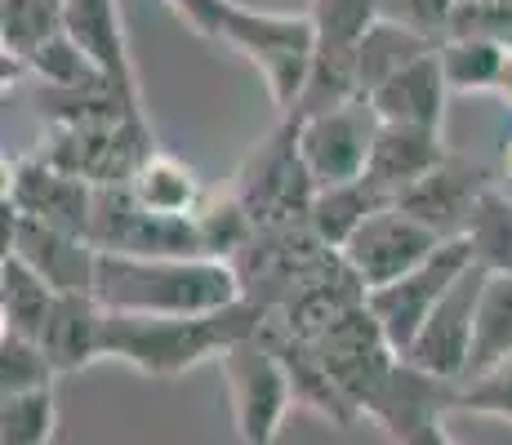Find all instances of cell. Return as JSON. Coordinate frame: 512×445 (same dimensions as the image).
Returning a JSON list of instances; mask_svg holds the SVG:
<instances>
[{"label":"cell","instance_id":"cell-6","mask_svg":"<svg viewBox=\"0 0 512 445\" xmlns=\"http://www.w3.org/2000/svg\"><path fill=\"white\" fill-rule=\"evenodd\" d=\"M36 152L58 170L85 178L90 187H125L139 174V165L156 152V138L147 116H125V121L112 125H58V130H45Z\"/></svg>","mask_w":512,"mask_h":445},{"label":"cell","instance_id":"cell-21","mask_svg":"<svg viewBox=\"0 0 512 445\" xmlns=\"http://www.w3.org/2000/svg\"><path fill=\"white\" fill-rule=\"evenodd\" d=\"M103 325L107 308L98 303V294H58L36 343L45 348L58 374H76L103 356Z\"/></svg>","mask_w":512,"mask_h":445},{"label":"cell","instance_id":"cell-34","mask_svg":"<svg viewBox=\"0 0 512 445\" xmlns=\"http://www.w3.org/2000/svg\"><path fill=\"white\" fill-rule=\"evenodd\" d=\"M58 370L49 365L45 348L23 334L0 330V397H18V392H41L54 388Z\"/></svg>","mask_w":512,"mask_h":445},{"label":"cell","instance_id":"cell-33","mask_svg":"<svg viewBox=\"0 0 512 445\" xmlns=\"http://www.w3.org/2000/svg\"><path fill=\"white\" fill-rule=\"evenodd\" d=\"M58 432L54 388L0 397V445H49Z\"/></svg>","mask_w":512,"mask_h":445},{"label":"cell","instance_id":"cell-1","mask_svg":"<svg viewBox=\"0 0 512 445\" xmlns=\"http://www.w3.org/2000/svg\"><path fill=\"white\" fill-rule=\"evenodd\" d=\"M268 308L254 299H236L219 312L201 316H139V312H107L103 356L130 365L147 379H179L201 361H219L232 343L250 339L268 325Z\"/></svg>","mask_w":512,"mask_h":445},{"label":"cell","instance_id":"cell-12","mask_svg":"<svg viewBox=\"0 0 512 445\" xmlns=\"http://www.w3.org/2000/svg\"><path fill=\"white\" fill-rule=\"evenodd\" d=\"M446 236H437L432 227H423L419 219H410L401 205H383L379 214H370L366 223L357 227L348 245H343V259L361 276L366 290H379V285H392L397 276L415 272L423 259L437 254V245Z\"/></svg>","mask_w":512,"mask_h":445},{"label":"cell","instance_id":"cell-32","mask_svg":"<svg viewBox=\"0 0 512 445\" xmlns=\"http://www.w3.org/2000/svg\"><path fill=\"white\" fill-rule=\"evenodd\" d=\"M23 67L41 81V89H94V85H107L103 67H98L67 32L49 36V41L36 49Z\"/></svg>","mask_w":512,"mask_h":445},{"label":"cell","instance_id":"cell-28","mask_svg":"<svg viewBox=\"0 0 512 445\" xmlns=\"http://www.w3.org/2000/svg\"><path fill=\"white\" fill-rule=\"evenodd\" d=\"M196 236H201V250L205 259H236V254L250 245V236L259 232L250 219V210L241 205V196L232 187H219V192H205L201 205L192 214Z\"/></svg>","mask_w":512,"mask_h":445},{"label":"cell","instance_id":"cell-39","mask_svg":"<svg viewBox=\"0 0 512 445\" xmlns=\"http://www.w3.org/2000/svg\"><path fill=\"white\" fill-rule=\"evenodd\" d=\"M504 174L512 178V134H508V143H504Z\"/></svg>","mask_w":512,"mask_h":445},{"label":"cell","instance_id":"cell-24","mask_svg":"<svg viewBox=\"0 0 512 445\" xmlns=\"http://www.w3.org/2000/svg\"><path fill=\"white\" fill-rule=\"evenodd\" d=\"M508 356H512V276L490 272L486 290H481V303H477V321H472V348H468L464 379H477V374L495 370Z\"/></svg>","mask_w":512,"mask_h":445},{"label":"cell","instance_id":"cell-27","mask_svg":"<svg viewBox=\"0 0 512 445\" xmlns=\"http://www.w3.org/2000/svg\"><path fill=\"white\" fill-rule=\"evenodd\" d=\"M437 54L450 94H495L499 76H504L508 45L481 41V36H446L437 45Z\"/></svg>","mask_w":512,"mask_h":445},{"label":"cell","instance_id":"cell-8","mask_svg":"<svg viewBox=\"0 0 512 445\" xmlns=\"http://www.w3.org/2000/svg\"><path fill=\"white\" fill-rule=\"evenodd\" d=\"M339 250H330L312 223H290V227H259L241 254L232 259L241 276V294L277 312L312 272H321Z\"/></svg>","mask_w":512,"mask_h":445},{"label":"cell","instance_id":"cell-15","mask_svg":"<svg viewBox=\"0 0 512 445\" xmlns=\"http://www.w3.org/2000/svg\"><path fill=\"white\" fill-rule=\"evenodd\" d=\"M486 267L472 263L450 294L437 303V312L428 316V325L419 330V339L410 343L406 361L419 365L423 374H437V379L459 383L468 370V348H472V321H477V303L486 290Z\"/></svg>","mask_w":512,"mask_h":445},{"label":"cell","instance_id":"cell-11","mask_svg":"<svg viewBox=\"0 0 512 445\" xmlns=\"http://www.w3.org/2000/svg\"><path fill=\"white\" fill-rule=\"evenodd\" d=\"M294 125H299V152L321 187L352 183V178L366 174L374 134H379V112L370 107V98H352V103L303 116Z\"/></svg>","mask_w":512,"mask_h":445},{"label":"cell","instance_id":"cell-36","mask_svg":"<svg viewBox=\"0 0 512 445\" xmlns=\"http://www.w3.org/2000/svg\"><path fill=\"white\" fill-rule=\"evenodd\" d=\"M459 0H383V18L410 27V32H423L432 41H446L450 36V18H455Z\"/></svg>","mask_w":512,"mask_h":445},{"label":"cell","instance_id":"cell-14","mask_svg":"<svg viewBox=\"0 0 512 445\" xmlns=\"http://www.w3.org/2000/svg\"><path fill=\"white\" fill-rule=\"evenodd\" d=\"M495 187V170L486 161H472L464 152H450L428 178H419L410 192H401L392 205L419 219L423 227H432L437 236H464L472 223L477 201Z\"/></svg>","mask_w":512,"mask_h":445},{"label":"cell","instance_id":"cell-3","mask_svg":"<svg viewBox=\"0 0 512 445\" xmlns=\"http://www.w3.org/2000/svg\"><path fill=\"white\" fill-rule=\"evenodd\" d=\"M219 41L232 45L241 58H250L254 72L268 85V98L277 103V112L290 116L312 76V58H317L312 14H272V9H250L236 0Z\"/></svg>","mask_w":512,"mask_h":445},{"label":"cell","instance_id":"cell-10","mask_svg":"<svg viewBox=\"0 0 512 445\" xmlns=\"http://www.w3.org/2000/svg\"><path fill=\"white\" fill-rule=\"evenodd\" d=\"M312 348L321 352L326 370L334 374V383L352 397V405L361 410V419H366V405L374 401V392H379L383 379L392 374V365L401 361V352L388 343L383 325L374 321L370 303H357L352 312H343L326 334L312 339Z\"/></svg>","mask_w":512,"mask_h":445},{"label":"cell","instance_id":"cell-9","mask_svg":"<svg viewBox=\"0 0 512 445\" xmlns=\"http://www.w3.org/2000/svg\"><path fill=\"white\" fill-rule=\"evenodd\" d=\"M455 414V383L423 374L401 356L383 388L366 405V419L388 432L392 445H464L446 432V419Z\"/></svg>","mask_w":512,"mask_h":445},{"label":"cell","instance_id":"cell-19","mask_svg":"<svg viewBox=\"0 0 512 445\" xmlns=\"http://www.w3.org/2000/svg\"><path fill=\"white\" fill-rule=\"evenodd\" d=\"M450 156V147L441 143V130H423V125H392L379 121V134H374L370 147V165L366 178L379 187L388 201H397L401 192L428 178L441 161Z\"/></svg>","mask_w":512,"mask_h":445},{"label":"cell","instance_id":"cell-30","mask_svg":"<svg viewBox=\"0 0 512 445\" xmlns=\"http://www.w3.org/2000/svg\"><path fill=\"white\" fill-rule=\"evenodd\" d=\"M312 23H317L321 54L357 58L361 36L383 18V0H312Z\"/></svg>","mask_w":512,"mask_h":445},{"label":"cell","instance_id":"cell-18","mask_svg":"<svg viewBox=\"0 0 512 445\" xmlns=\"http://www.w3.org/2000/svg\"><path fill=\"white\" fill-rule=\"evenodd\" d=\"M63 32L103 67L107 85L121 89L125 98H139L143 103L139 72H134L130 41H125V23H121V5H116V0H63Z\"/></svg>","mask_w":512,"mask_h":445},{"label":"cell","instance_id":"cell-23","mask_svg":"<svg viewBox=\"0 0 512 445\" xmlns=\"http://www.w3.org/2000/svg\"><path fill=\"white\" fill-rule=\"evenodd\" d=\"M383 205H392V201L370 183L366 174H361V178H352V183L321 187L317 201H312L308 223H312V232L330 245V250H343V245L357 236V227L366 223L370 214H379Z\"/></svg>","mask_w":512,"mask_h":445},{"label":"cell","instance_id":"cell-38","mask_svg":"<svg viewBox=\"0 0 512 445\" xmlns=\"http://www.w3.org/2000/svg\"><path fill=\"white\" fill-rule=\"evenodd\" d=\"M499 98L512 107V45H508V58H504V76H499V89H495Z\"/></svg>","mask_w":512,"mask_h":445},{"label":"cell","instance_id":"cell-35","mask_svg":"<svg viewBox=\"0 0 512 445\" xmlns=\"http://www.w3.org/2000/svg\"><path fill=\"white\" fill-rule=\"evenodd\" d=\"M455 414H481V419L512 423V356L477 379L455 383Z\"/></svg>","mask_w":512,"mask_h":445},{"label":"cell","instance_id":"cell-25","mask_svg":"<svg viewBox=\"0 0 512 445\" xmlns=\"http://www.w3.org/2000/svg\"><path fill=\"white\" fill-rule=\"evenodd\" d=\"M437 41L423 32H410V27L392 23V18H379L357 45V81H361V94H374L388 76H397L401 67H410L415 58L432 54Z\"/></svg>","mask_w":512,"mask_h":445},{"label":"cell","instance_id":"cell-7","mask_svg":"<svg viewBox=\"0 0 512 445\" xmlns=\"http://www.w3.org/2000/svg\"><path fill=\"white\" fill-rule=\"evenodd\" d=\"M472 263H477V259H472L468 236H450V241L437 245V254H432V259H423L415 267V272L397 276L392 285H379V290L366 294L374 321L383 325L388 343L401 356L410 352V343L419 339V330L428 325V316L437 312V303L446 299L450 285H455Z\"/></svg>","mask_w":512,"mask_h":445},{"label":"cell","instance_id":"cell-37","mask_svg":"<svg viewBox=\"0 0 512 445\" xmlns=\"http://www.w3.org/2000/svg\"><path fill=\"white\" fill-rule=\"evenodd\" d=\"M232 5L236 0H170L174 14H179L196 36H205V41H219L223 36V23H228Z\"/></svg>","mask_w":512,"mask_h":445},{"label":"cell","instance_id":"cell-16","mask_svg":"<svg viewBox=\"0 0 512 445\" xmlns=\"http://www.w3.org/2000/svg\"><path fill=\"white\" fill-rule=\"evenodd\" d=\"M5 254H18L23 263H32L58 294H94L98 250L85 241V236L63 232V227H49V223H36V219H27V214H18L14 241H9Z\"/></svg>","mask_w":512,"mask_h":445},{"label":"cell","instance_id":"cell-31","mask_svg":"<svg viewBox=\"0 0 512 445\" xmlns=\"http://www.w3.org/2000/svg\"><path fill=\"white\" fill-rule=\"evenodd\" d=\"M468 245L472 259H477L486 272H508L512 276V196L490 187L486 196L477 201L468 223Z\"/></svg>","mask_w":512,"mask_h":445},{"label":"cell","instance_id":"cell-22","mask_svg":"<svg viewBox=\"0 0 512 445\" xmlns=\"http://www.w3.org/2000/svg\"><path fill=\"white\" fill-rule=\"evenodd\" d=\"M54 299H58V290L32 263H23L18 254L0 259V330L5 334L41 339L49 312H54Z\"/></svg>","mask_w":512,"mask_h":445},{"label":"cell","instance_id":"cell-29","mask_svg":"<svg viewBox=\"0 0 512 445\" xmlns=\"http://www.w3.org/2000/svg\"><path fill=\"white\" fill-rule=\"evenodd\" d=\"M63 32V0H0V49L18 63Z\"/></svg>","mask_w":512,"mask_h":445},{"label":"cell","instance_id":"cell-5","mask_svg":"<svg viewBox=\"0 0 512 445\" xmlns=\"http://www.w3.org/2000/svg\"><path fill=\"white\" fill-rule=\"evenodd\" d=\"M219 374L223 388H228L236 437L245 445H277L281 423L294 405V392H290V374H285L277 348L263 339V330L232 343L219 356Z\"/></svg>","mask_w":512,"mask_h":445},{"label":"cell","instance_id":"cell-13","mask_svg":"<svg viewBox=\"0 0 512 445\" xmlns=\"http://www.w3.org/2000/svg\"><path fill=\"white\" fill-rule=\"evenodd\" d=\"M5 201L18 214L49 227H63L90 241V219H94V187L85 178L49 165L41 152L18 156L5 170Z\"/></svg>","mask_w":512,"mask_h":445},{"label":"cell","instance_id":"cell-2","mask_svg":"<svg viewBox=\"0 0 512 445\" xmlns=\"http://www.w3.org/2000/svg\"><path fill=\"white\" fill-rule=\"evenodd\" d=\"M94 294L107 312L201 316L241 299V276L228 259H147L98 250Z\"/></svg>","mask_w":512,"mask_h":445},{"label":"cell","instance_id":"cell-20","mask_svg":"<svg viewBox=\"0 0 512 445\" xmlns=\"http://www.w3.org/2000/svg\"><path fill=\"white\" fill-rule=\"evenodd\" d=\"M446 72H441V54L415 58L410 67H401L397 76H388L379 89L370 94V107L379 112V121L392 125H423V130H441L446 116Z\"/></svg>","mask_w":512,"mask_h":445},{"label":"cell","instance_id":"cell-17","mask_svg":"<svg viewBox=\"0 0 512 445\" xmlns=\"http://www.w3.org/2000/svg\"><path fill=\"white\" fill-rule=\"evenodd\" d=\"M263 339L277 348L285 374H290V392H294V405H299V410L321 414V419L334 423V428H352V423H361V410L352 405L348 392L334 383V374L326 370L321 352L312 348L308 339L290 334L277 321V316H268V325H263Z\"/></svg>","mask_w":512,"mask_h":445},{"label":"cell","instance_id":"cell-26","mask_svg":"<svg viewBox=\"0 0 512 445\" xmlns=\"http://www.w3.org/2000/svg\"><path fill=\"white\" fill-rule=\"evenodd\" d=\"M130 192H134V201L152 214H196L205 187H201V178L192 174V165H183L179 156L156 147L139 165V174L130 178Z\"/></svg>","mask_w":512,"mask_h":445},{"label":"cell","instance_id":"cell-4","mask_svg":"<svg viewBox=\"0 0 512 445\" xmlns=\"http://www.w3.org/2000/svg\"><path fill=\"white\" fill-rule=\"evenodd\" d=\"M232 192L241 196V205L250 210L254 227L308 223L321 183L312 178L308 161H303V152H299V125L281 116L277 134L263 138V143L245 156V165L232 178Z\"/></svg>","mask_w":512,"mask_h":445}]
</instances>
